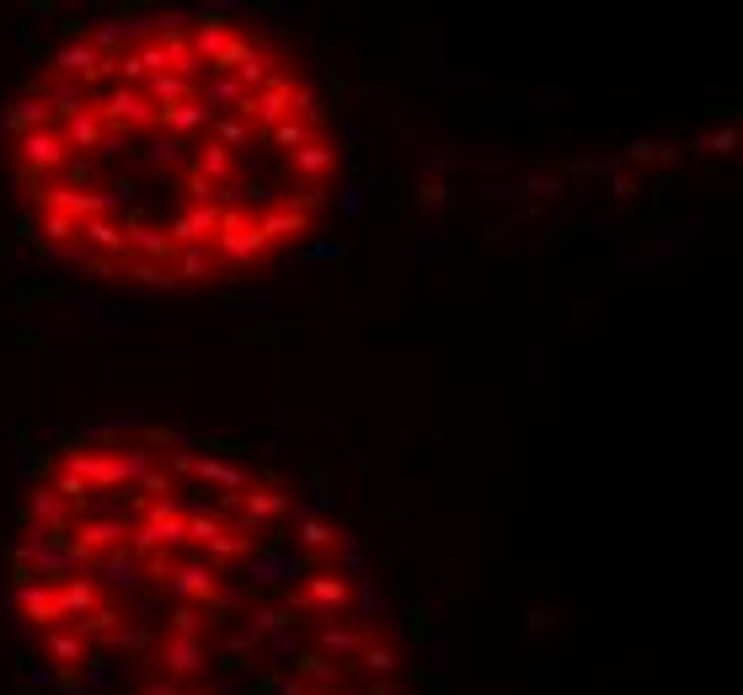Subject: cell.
<instances>
[{
  "mask_svg": "<svg viewBox=\"0 0 743 695\" xmlns=\"http://www.w3.org/2000/svg\"><path fill=\"white\" fill-rule=\"evenodd\" d=\"M209 119H225V113H242V102H247V91L236 86V75H209L203 86H198V97H193Z\"/></svg>",
  "mask_w": 743,
  "mask_h": 695,
  "instance_id": "obj_14",
  "label": "cell"
},
{
  "mask_svg": "<svg viewBox=\"0 0 743 695\" xmlns=\"http://www.w3.org/2000/svg\"><path fill=\"white\" fill-rule=\"evenodd\" d=\"M220 203H193L183 209L172 225H166V236H172V247H209L214 241V231H220Z\"/></svg>",
  "mask_w": 743,
  "mask_h": 695,
  "instance_id": "obj_8",
  "label": "cell"
},
{
  "mask_svg": "<svg viewBox=\"0 0 743 695\" xmlns=\"http://www.w3.org/2000/svg\"><path fill=\"white\" fill-rule=\"evenodd\" d=\"M289 97H295V75H284V70H273L257 91H247V102H242V119H257L262 134L268 128H278L284 119H295L289 113Z\"/></svg>",
  "mask_w": 743,
  "mask_h": 695,
  "instance_id": "obj_3",
  "label": "cell"
},
{
  "mask_svg": "<svg viewBox=\"0 0 743 695\" xmlns=\"http://www.w3.org/2000/svg\"><path fill=\"white\" fill-rule=\"evenodd\" d=\"M38 97H44V108H49V113H60V119H70V113L86 102V97H81V86H75V80H64V75H54L49 86H38Z\"/></svg>",
  "mask_w": 743,
  "mask_h": 695,
  "instance_id": "obj_33",
  "label": "cell"
},
{
  "mask_svg": "<svg viewBox=\"0 0 743 695\" xmlns=\"http://www.w3.org/2000/svg\"><path fill=\"white\" fill-rule=\"evenodd\" d=\"M332 161H337V150L332 145H321V139H310V145H300L295 156H289V166H295V177H306L310 188L332 172Z\"/></svg>",
  "mask_w": 743,
  "mask_h": 695,
  "instance_id": "obj_27",
  "label": "cell"
},
{
  "mask_svg": "<svg viewBox=\"0 0 743 695\" xmlns=\"http://www.w3.org/2000/svg\"><path fill=\"white\" fill-rule=\"evenodd\" d=\"M156 663L172 674V680H198L203 669H209V653H203V636H161V647H156Z\"/></svg>",
  "mask_w": 743,
  "mask_h": 695,
  "instance_id": "obj_7",
  "label": "cell"
},
{
  "mask_svg": "<svg viewBox=\"0 0 743 695\" xmlns=\"http://www.w3.org/2000/svg\"><path fill=\"white\" fill-rule=\"evenodd\" d=\"M209 124H214V119H209L198 102H183V108H166V113H156V128H166V134H172V139H183V145L193 139V134H203Z\"/></svg>",
  "mask_w": 743,
  "mask_h": 695,
  "instance_id": "obj_26",
  "label": "cell"
},
{
  "mask_svg": "<svg viewBox=\"0 0 743 695\" xmlns=\"http://www.w3.org/2000/svg\"><path fill=\"white\" fill-rule=\"evenodd\" d=\"M183 541H187V546L214 551L220 562L242 557V551L251 546V541H242V535H231V530H225V519H220V513H209V508H203V513H193V519H183Z\"/></svg>",
  "mask_w": 743,
  "mask_h": 695,
  "instance_id": "obj_6",
  "label": "cell"
},
{
  "mask_svg": "<svg viewBox=\"0 0 743 695\" xmlns=\"http://www.w3.org/2000/svg\"><path fill=\"white\" fill-rule=\"evenodd\" d=\"M54 610H60V621L75 626V621L102 610V588L91 578H64V583H54Z\"/></svg>",
  "mask_w": 743,
  "mask_h": 695,
  "instance_id": "obj_9",
  "label": "cell"
},
{
  "mask_svg": "<svg viewBox=\"0 0 743 695\" xmlns=\"http://www.w3.org/2000/svg\"><path fill=\"white\" fill-rule=\"evenodd\" d=\"M44 124H49L44 97H22V102L5 108V134H11V139H22V134H33V128H44Z\"/></svg>",
  "mask_w": 743,
  "mask_h": 695,
  "instance_id": "obj_29",
  "label": "cell"
},
{
  "mask_svg": "<svg viewBox=\"0 0 743 695\" xmlns=\"http://www.w3.org/2000/svg\"><path fill=\"white\" fill-rule=\"evenodd\" d=\"M16 161H22L27 177L60 172L64 161H70V145H64L60 124H44V128H33V134H22V139H16Z\"/></svg>",
  "mask_w": 743,
  "mask_h": 695,
  "instance_id": "obj_4",
  "label": "cell"
},
{
  "mask_svg": "<svg viewBox=\"0 0 743 695\" xmlns=\"http://www.w3.org/2000/svg\"><path fill=\"white\" fill-rule=\"evenodd\" d=\"M128 54L139 60V70H145V75H156V70H166V49H161L156 38H150V44H139V49H128Z\"/></svg>",
  "mask_w": 743,
  "mask_h": 695,
  "instance_id": "obj_43",
  "label": "cell"
},
{
  "mask_svg": "<svg viewBox=\"0 0 743 695\" xmlns=\"http://www.w3.org/2000/svg\"><path fill=\"white\" fill-rule=\"evenodd\" d=\"M321 642H326L332 653H364V647L374 642V632H370V626H348V632H337V626H332Z\"/></svg>",
  "mask_w": 743,
  "mask_h": 695,
  "instance_id": "obj_39",
  "label": "cell"
},
{
  "mask_svg": "<svg viewBox=\"0 0 743 695\" xmlns=\"http://www.w3.org/2000/svg\"><path fill=\"white\" fill-rule=\"evenodd\" d=\"M193 460H198V455H172V476H187V471H193Z\"/></svg>",
  "mask_w": 743,
  "mask_h": 695,
  "instance_id": "obj_52",
  "label": "cell"
},
{
  "mask_svg": "<svg viewBox=\"0 0 743 695\" xmlns=\"http://www.w3.org/2000/svg\"><path fill=\"white\" fill-rule=\"evenodd\" d=\"M145 97H150V108L156 113H166V108H183L198 97V86H187L183 75H172V70H156V75H145V86H139Z\"/></svg>",
  "mask_w": 743,
  "mask_h": 695,
  "instance_id": "obj_17",
  "label": "cell"
},
{
  "mask_svg": "<svg viewBox=\"0 0 743 695\" xmlns=\"http://www.w3.org/2000/svg\"><path fill=\"white\" fill-rule=\"evenodd\" d=\"M284 508H289V498H284L278 487H251L247 498H242V513H236V524H242V541H251L257 530H268L273 519H284Z\"/></svg>",
  "mask_w": 743,
  "mask_h": 695,
  "instance_id": "obj_10",
  "label": "cell"
},
{
  "mask_svg": "<svg viewBox=\"0 0 743 695\" xmlns=\"http://www.w3.org/2000/svg\"><path fill=\"white\" fill-rule=\"evenodd\" d=\"M231 669H251L257 663V636H236V642H225V653H220Z\"/></svg>",
  "mask_w": 743,
  "mask_h": 695,
  "instance_id": "obj_42",
  "label": "cell"
},
{
  "mask_svg": "<svg viewBox=\"0 0 743 695\" xmlns=\"http://www.w3.org/2000/svg\"><path fill=\"white\" fill-rule=\"evenodd\" d=\"M251 621H257V632H284V626H289V616H284V610H257ZM257 632H251V636H257Z\"/></svg>",
  "mask_w": 743,
  "mask_h": 695,
  "instance_id": "obj_48",
  "label": "cell"
},
{
  "mask_svg": "<svg viewBox=\"0 0 743 695\" xmlns=\"http://www.w3.org/2000/svg\"><path fill=\"white\" fill-rule=\"evenodd\" d=\"M128 145V134H113V128H108V134H102V145H97V150H108V156H119V150H124Z\"/></svg>",
  "mask_w": 743,
  "mask_h": 695,
  "instance_id": "obj_51",
  "label": "cell"
},
{
  "mask_svg": "<svg viewBox=\"0 0 743 695\" xmlns=\"http://www.w3.org/2000/svg\"><path fill=\"white\" fill-rule=\"evenodd\" d=\"M81 241H86L91 252H113V257H124V252H128L124 225H119L113 214H91V220H81Z\"/></svg>",
  "mask_w": 743,
  "mask_h": 695,
  "instance_id": "obj_21",
  "label": "cell"
},
{
  "mask_svg": "<svg viewBox=\"0 0 743 695\" xmlns=\"http://www.w3.org/2000/svg\"><path fill=\"white\" fill-rule=\"evenodd\" d=\"M214 568L203 562V557H187V562H177L172 568V594L183 599V605H209L214 599Z\"/></svg>",
  "mask_w": 743,
  "mask_h": 695,
  "instance_id": "obj_11",
  "label": "cell"
},
{
  "mask_svg": "<svg viewBox=\"0 0 743 695\" xmlns=\"http://www.w3.org/2000/svg\"><path fill=\"white\" fill-rule=\"evenodd\" d=\"M193 476H198V482H209V487H225V493H247V487H251L242 466L214 460V455H198V460H193Z\"/></svg>",
  "mask_w": 743,
  "mask_h": 695,
  "instance_id": "obj_24",
  "label": "cell"
},
{
  "mask_svg": "<svg viewBox=\"0 0 743 695\" xmlns=\"http://www.w3.org/2000/svg\"><path fill=\"white\" fill-rule=\"evenodd\" d=\"M225 44H231V22H225V16H203V22L187 33V49H193V60H203V70H209V60H214Z\"/></svg>",
  "mask_w": 743,
  "mask_h": 695,
  "instance_id": "obj_22",
  "label": "cell"
},
{
  "mask_svg": "<svg viewBox=\"0 0 743 695\" xmlns=\"http://www.w3.org/2000/svg\"><path fill=\"white\" fill-rule=\"evenodd\" d=\"M300 541H306V551H326V546L337 541V530H326V524L306 519V524H300Z\"/></svg>",
  "mask_w": 743,
  "mask_h": 695,
  "instance_id": "obj_44",
  "label": "cell"
},
{
  "mask_svg": "<svg viewBox=\"0 0 743 695\" xmlns=\"http://www.w3.org/2000/svg\"><path fill=\"white\" fill-rule=\"evenodd\" d=\"M97 568H102V578H108V588H124V594H134V588L145 583V562L128 557V551H108Z\"/></svg>",
  "mask_w": 743,
  "mask_h": 695,
  "instance_id": "obj_28",
  "label": "cell"
},
{
  "mask_svg": "<svg viewBox=\"0 0 743 695\" xmlns=\"http://www.w3.org/2000/svg\"><path fill=\"white\" fill-rule=\"evenodd\" d=\"M733 145H739V134H733V128H722V134H711L701 150H711V156H733Z\"/></svg>",
  "mask_w": 743,
  "mask_h": 695,
  "instance_id": "obj_49",
  "label": "cell"
},
{
  "mask_svg": "<svg viewBox=\"0 0 743 695\" xmlns=\"http://www.w3.org/2000/svg\"><path fill=\"white\" fill-rule=\"evenodd\" d=\"M193 177H203L209 188H225V183L236 177V156H231L225 145L203 139V145H198V161H193Z\"/></svg>",
  "mask_w": 743,
  "mask_h": 695,
  "instance_id": "obj_20",
  "label": "cell"
},
{
  "mask_svg": "<svg viewBox=\"0 0 743 695\" xmlns=\"http://www.w3.org/2000/svg\"><path fill=\"white\" fill-rule=\"evenodd\" d=\"M27 513H33V524H44V530H54V535H64V541H70L75 513L64 508V498L54 493V487H33V493H27Z\"/></svg>",
  "mask_w": 743,
  "mask_h": 695,
  "instance_id": "obj_16",
  "label": "cell"
},
{
  "mask_svg": "<svg viewBox=\"0 0 743 695\" xmlns=\"http://www.w3.org/2000/svg\"><path fill=\"white\" fill-rule=\"evenodd\" d=\"M60 134H64V145H70V150H97L108 128H102V119H97V108H91V102H81L70 119H60Z\"/></svg>",
  "mask_w": 743,
  "mask_h": 695,
  "instance_id": "obj_19",
  "label": "cell"
},
{
  "mask_svg": "<svg viewBox=\"0 0 743 695\" xmlns=\"http://www.w3.org/2000/svg\"><path fill=\"white\" fill-rule=\"evenodd\" d=\"M209 134H214V145H225V150L236 156V150H247V145H251V119H242V113H225V119H214V124H209Z\"/></svg>",
  "mask_w": 743,
  "mask_h": 695,
  "instance_id": "obj_34",
  "label": "cell"
},
{
  "mask_svg": "<svg viewBox=\"0 0 743 695\" xmlns=\"http://www.w3.org/2000/svg\"><path fill=\"white\" fill-rule=\"evenodd\" d=\"M310 139H315V134H310L300 119H284L278 128H268V145H273V150H289V156H295L300 145H310Z\"/></svg>",
  "mask_w": 743,
  "mask_h": 695,
  "instance_id": "obj_36",
  "label": "cell"
},
{
  "mask_svg": "<svg viewBox=\"0 0 743 695\" xmlns=\"http://www.w3.org/2000/svg\"><path fill=\"white\" fill-rule=\"evenodd\" d=\"M102 317H108V326H128V321H139V311H119V306H102Z\"/></svg>",
  "mask_w": 743,
  "mask_h": 695,
  "instance_id": "obj_50",
  "label": "cell"
},
{
  "mask_svg": "<svg viewBox=\"0 0 743 695\" xmlns=\"http://www.w3.org/2000/svg\"><path fill=\"white\" fill-rule=\"evenodd\" d=\"M97 108V119L102 128H113V134H150L156 128V108H150V97L139 91V86H113L102 102H91Z\"/></svg>",
  "mask_w": 743,
  "mask_h": 695,
  "instance_id": "obj_1",
  "label": "cell"
},
{
  "mask_svg": "<svg viewBox=\"0 0 743 695\" xmlns=\"http://www.w3.org/2000/svg\"><path fill=\"white\" fill-rule=\"evenodd\" d=\"M251 44H257V38H242V33H231V44H225V49L209 60V75H236V64L251 54Z\"/></svg>",
  "mask_w": 743,
  "mask_h": 695,
  "instance_id": "obj_35",
  "label": "cell"
},
{
  "mask_svg": "<svg viewBox=\"0 0 743 695\" xmlns=\"http://www.w3.org/2000/svg\"><path fill=\"white\" fill-rule=\"evenodd\" d=\"M16 605L27 610V621H38L44 632L60 626V610H54V583H22L16 588Z\"/></svg>",
  "mask_w": 743,
  "mask_h": 695,
  "instance_id": "obj_23",
  "label": "cell"
},
{
  "mask_svg": "<svg viewBox=\"0 0 743 695\" xmlns=\"http://www.w3.org/2000/svg\"><path fill=\"white\" fill-rule=\"evenodd\" d=\"M257 225V236L273 247V241H295V236H310V214H300V209H289V203H278V209H262V220H251Z\"/></svg>",
  "mask_w": 743,
  "mask_h": 695,
  "instance_id": "obj_13",
  "label": "cell"
},
{
  "mask_svg": "<svg viewBox=\"0 0 743 695\" xmlns=\"http://www.w3.org/2000/svg\"><path fill=\"white\" fill-rule=\"evenodd\" d=\"M60 172H64V188H86V183H91V166H86V161H64Z\"/></svg>",
  "mask_w": 743,
  "mask_h": 695,
  "instance_id": "obj_47",
  "label": "cell"
},
{
  "mask_svg": "<svg viewBox=\"0 0 743 695\" xmlns=\"http://www.w3.org/2000/svg\"><path fill=\"white\" fill-rule=\"evenodd\" d=\"M128 273H134L145 289H172V284H177V273H172L166 262H139V257H134V262H128Z\"/></svg>",
  "mask_w": 743,
  "mask_h": 695,
  "instance_id": "obj_38",
  "label": "cell"
},
{
  "mask_svg": "<svg viewBox=\"0 0 743 695\" xmlns=\"http://www.w3.org/2000/svg\"><path fill=\"white\" fill-rule=\"evenodd\" d=\"M44 236H49V241H54V247H60L64 257H75V252H81V247H75L81 225H75V220H64V214H44Z\"/></svg>",
  "mask_w": 743,
  "mask_h": 695,
  "instance_id": "obj_37",
  "label": "cell"
},
{
  "mask_svg": "<svg viewBox=\"0 0 743 695\" xmlns=\"http://www.w3.org/2000/svg\"><path fill=\"white\" fill-rule=\"evenodd\" d=\"M172 273H177V284H203V278L214 273V252H209V247H177Z\"/></svg>",
  "mask_w": 743,
  "mask_h": 695,
  "instance_id": "obj_31",
  "label": "cell"
},
{
  "mask_svg": "<svg viewBox=\"0 0 743 695\" xmlns=\"http://www.w3.org/2000/svg\"><path fill=\"white\" fill-rule=\"evenodd\" d=\"M54 75H64V80H81V86H91V80H102L108 75V60L81 38V44H64L60 54H54Z\"/></svg>",
  "mask_w": 743,
  "mask_h": 695,
  "instance_id": "obj_12",
  "label": "cell"
},
{
  "mask_svg": "<svg viewBox=\"0 0 743 695\" xmlns=\"http://www.w3.org/2000/svg\"><path fill=\"white\" fill-rule=\"evenodd\" d=\"M214 257H225L231 268H262L268 241L257 236V225H251L247 214L225 209V214H220V231H214Z\"/></svg>",
  "mask_w": 743,
  "mask_h": 695,
  "instance_id": "obj_2",
  "label": "cell"
},
{
  "mask_svg": "<svg viewBox=\"0 0 743 695\" xmlns=\"http://www.w3.org/2000/svg\"><path fill=\"white\" fill-rule=\"evenodd\" d=\"M626 156H631V161H674L680 150H674V145H642V139H636Z\"/></svg>",
  "mask_w": 743,
  "mask_h": 695,
  "instance_id": "obj_45",
  "label": "cell"
},
{
  "mask_svg": "<svg viewBox=\"0 0 743 695\" xmlns=\"http://www.w3.org/2000/svg\"><path fill=\"white\" fill-rule=\"evenodd\" d=\"M198 626H203V621H198L193 605H177V610H172V636H198Z\"/></svg>",
  "mask_w": 743,
  "mask_h": 695,
  "instance_id": "obj_46",
  "label": "cell"
},
{
  "mask_svg": "<svg viewBox=\"0 0 743 695\" xmlns=\"http://www.w3.org/2000/svg\"><path fill=\"white\" fill-rule=\"evenodd\" d=\"M64 471H75V476L91 487V498H97V493H113V487H124L113 449H86V444H70V449H64Z\"/></svg>",
  "mask_w": 743,
  "mask_h": 695,
  "instance_id": "obj_5",
  "label": "cell"
},
{
  "mask_svg": "<svg viewBox=\"0 0 743 695\" xmlns=\"http://www.w3.org/2000/svg\"><path fill=\"white\" fill-rule=\"evenodd\" d=\"M359 658H364V669H370L374 680H380V674H385V680H391V674H396V669H401V658H396V647H385V642H370V647H364V653H359Z\"/></svg>",
  "mask_w": 743,
  "mask_h": 695,
  "instance_id": "obj_40",
  "label": "cell"
},
{
  "mask_svg": "<svg viewBox=\"0 0 743 695\" xmlns=\"http://www.w3.org/2000/svg\"><path fill=\"white\" fill-rule=\"evenodd\" d=\"M113 460H119V476L124 482H145L150 471H156V444H128V449H113Z\"/></svg>",
  "mask_w": 743,
  "mask_h": 695,
  "instance_id": "obj_32",
  "label": "cell"
},
{
  "mask_svg": "<svg viewBox=\"0 0 743 695\" xmlns=\"http://www.w3.org/2000/svg\"><path fill=\"white\" fill-rule=\"evenodd\" d=\"M49 658L64 669H81V663H91V642L75 626H49Z\"/></svg>",
  "mask_w": 743,
  "mask_h": 695,
  "instance_id": "obj_25",
  "label": "cell"
},
{
  "mask_svg": "<svg viewBox=\"0 0 743 695\" xmlns=\"http://www.w3.org/2000/svg\"><path fill=\"white\" fill-rule=\"evenodd\" d=\"M177 150H183V139H172V134H156V139L145 145V161H150V166H172V161H177Z\"/></svg>",
  "mask_w": 743,
  "mask_h": 695,
  "instance_id": "obj_41",
  "label": "cell"
},
{
  "mask_svg": "<svg viewBox=\"0 0 743 695\" xmlns=\"http://www.w3.org/2000/svg\"><path fill=\"white\" fill-rule=\"evenodd\" d=\"M306 610H326V616H343L348 610V578H332V572H315L306 583Z\"/></svg>",
  "mask_w": 743,
  "mask_h": 695,
  "instance_id": "obj_18",
  "label": "cell"
},
{
  "mask_svg": "<svg viewBox=\"0 0 743 695\" xmlns=\"http://www.w3.org/2000/svg\"><path fill=\"white\" fill-rule=\"evenodd\" d=\"M273 64H278V54H273L268 44H251V54L236 64V86H242V91H257V86L273 75Z\"/></svg>",
  "mask_w": 743,
  "mask_h": 695,
  "instance_id": "obj_30",
  "label": "cell"
},
{
  "mask_svg": "<svg viewBox=\"0 0 743 695\" xmlns=\"http://www.w3.org/2000/svg\"><path fill=\"white\" fill-rule=\"evenodd\" d=\"M124 241H128V252L139 257V262H166V268H172V257H177L172 236H166V231H156V225H145V220L124 225Z\"/></svg>",
  "mask_w": 743,
  "mask_h": 695,
  "instance_id": "obj_15",
  "label": "cell"
}]
</instances>
